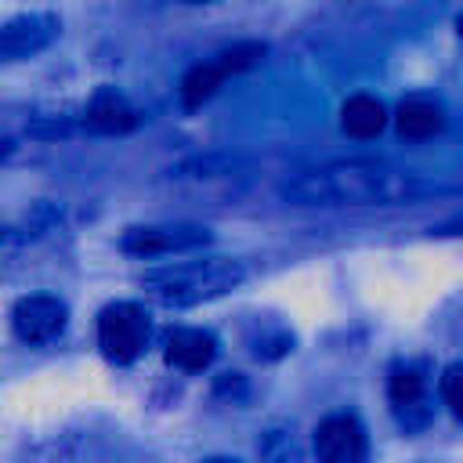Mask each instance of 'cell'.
Wrapping results in <instances>:
<instances>
[{"label":"cell","mask_w":463,"mask_h":463,"mask_svg":"<svg viewBox=\"0 0 463 463\" xmlns=\"http://www.w3.org/2000/svg\"><path fill=\"white\" fill-rule=\"evenodd\" d=\"M394 123H398V134H402V137H409V141H427V137H434V134L445 127V112H441V105L430 101V98H405V101L398 105Z\"/></svg>","instance_id":"obj_11"},{"label":"cell","mask_w":463,"mask_h":463,"mask_svg":"<svg viewBox=\"0 0 463 463\" xmlns=\"http://www.w3.org/2000/svg\"><path fill=\"white\" fill-rule=\"evenodd\" d=\"M83 123L94 134H127L137 127V112L130 109V101L123 94H116L112 87H98L94 98L83 109Z\"/></svg>","instance_id":"obj_8"},{"label":"cell","mask_w":463,"mask_h":463,"mask_svg":"<svg viewBox=\"0 0 463 463\" xmlns=\"http://www.w3.org/2000/svg\"><path fill=\"white\" fill-rule=\"evenodd\" d=\"M423 192H430V184L383 159H340L304 170L282 184V195L297 206H391Z\"/></svg>","instance_id":"obj_1"},{"label":"cell","mask_w":463,"mask_h":463,"mask_svg":"<svg viewBox=\"0 0 463 463\" xmlns=\"http://www.w3.org/2000/svg\"><path fill=\"white\" fill-rule=\"evenodd\" d=\"M98 344L109 362H119V365L134 362L148 344V315L130 300L109 304L98 315Z\"/></svg>","instance_id":"obj_3"},{"label":"cell","mask_w":463,"mask_h":463,"mask_svg":"<svg viewBox=\"0 0 463 463\" xmlns=\"http://www.w3.org/2000/svg\"><path fill=\"white\" fill-rule=\"evenodd\" d=\"M318 463H362L365 459V430L354 416H329L315 430Z\"/></svg>","instance_id":"obj_7"},{"label":"cell","mask_w":463,"mask_h":463,"mask_svg":"<svg viewBox=\"0 0 463 463\" xmlns=\"http://www.w3.org/2000/svg\"><path fill=\"white\" fill-rule=\"evenodd\" d=\"M264 43H235V47H228V51H221L217 54V65H221V72L224 76H232V72H242V69H250V65H257L260 58H264Z\"/></svg>","instance_id":"obj_14"},{"label":"cell","mask_w":463,"mask_h":463,"mask_svg":"<svg viewBox=\"0 0 463 463\" xmlns=\"http://www.w3.org/2000/svg\"><path fill=\"white\" fill-rule=\"evenodd\" d=\"M206 463H235V459H206Z\"/></svg>","instance_id":"obj_16"},{"label":"cell","mask_w":463,"mask_h":463,"mask_svg":"<svg viewBox=\"0 0 463 463\" xmlns=\"http://www.w3.org/2000/svg\"><path fill=\"white\" fill-rule=\"evenodd\" d=\"M387 394L394 402V409L402 412L405 427H420L427 420V376L420 365H394L391 369V383Z\"/></svg>","instance_id":"obj_9"},{"label":"cell","mask_w":463,"mask_h":463,"mask_svg":"<svg viewBox=\"0 0 463 463\" xmlns=\"http://www.w3.org/2000/svg\"><path fill=\"white\" fill-rule=\"evenodd\" d=\"M69 322V307L58 300V297H47V293H33V297H22L11 311V326H14V336L25 340V344H47L54 340Z\"/></svg>","instance_id":"obj_5"},{"label":"cell","mask_w":463,"mask_h":463,"mask_svg":"<svg viewBox=\"0 0 463 463\" xmlns=\"http://www.w3.org/2000/svg\"><path fill=\"white\" fill-rule=\"evenodd\" d=\"M242 264L228 257H210V260H188V264H170L159 268L145 279L148 293L170 307H192L203 300H213L242 282Z\"/></svg>","instance_id":"obj_2"},{"label":"cell","mask_w":463,"mask_h":463,"mask_svg":"<svg viewBox=\"0 0 463 463\" xmlns=\"http://www.w3.org/2000/svg\"><path fill=\"white\" fill-rule=\"evenodd\" d=\"M383 123H387V109H383V101H376V98H369V94H358V98H351V101L340 109V127H344L351 137H358V141L376 137V134L383 130Z\"/></svg>","instance_id":"obj_12"},{"label":"cell","mask_w":463,"mask_h":463,"mask_svg":"<svg viewBox=\"0 0 463 463\" xmlns=\"http://www.w3.org/2000/svg\"><path fill=\"white\" fill-rule=\"evenodd\" d=\"M54 36H58V18H54V14H47V11L18 14V18H11V22L0 25V58H4V61L33 58V54H40Z\"/></svg>","instance_id":"obj_6"},{"label":"cell","mask_w":463,"mask_h":463,"mask_svg":"<svg viewBox=\"0 0 463 463\" xmlns=\"http://www.w3.org/2000/svg\"><path fill=\"white\" fill-rule=\"evenodd\" d=\"M221 83H224V72H221L217 61H199V65H192V69L184 72V80H181V105H184V109H199L203 101H210V98L217 94Z\"/></svg>","instance_id":"obj_13"},{"label":"cell","mask_w":463,"mask_h":463,"mask_svg":"<svg viewBox=\"0 0 463 463\" xmlns=\"http://www.w3.org/2000/svg\"><path fill=\"white\" fill-rule=\"evenodd\" d=\"M441 398L452 409V416L463 420V365H449L441 373Z\"/></svg>","instance_id":"obj_15"},{"label":"cell","mask_w":463,"mask_h":463,"mask_svg":"<svg viewBox=\"0 0 463 463\" xmlns=\"http://www.w3.org/2000/svg\"><path fill=\"white\" fill-rule=\"evenodd\" d=\"M163 354L170 365H177L184 373H199L217 358V340L206 329H170Z\"/></svg>","instance_id":"obj_10"},{"label":"cell","mask_w":463,"mask_h":463,"mask_svg":"<svg viewBox=\"0 0 463 463\" xmlns=\"http://www.w3.org/2000/svg\"><path fill=\"white\" fill-rule=\"evenodd\" d=\"M210 242V232L199 224H152V228H130L119 246L134 257H159V253H184Z\"/></svg>","instance_id":"obj_4"},{"label":"cell","mask_w":463,"mask_h":463,"mask_svg":"<svg viewBox=\"0 0 463 463\" xmlns=\"http://www.w3.org/2000/svg\"><path fill=\"white\" fill-rule=\"evenodd\" d=\"M0 235H4V228H0Z\"/></svg>","instance_id":"obj_17"}]
</instances>
